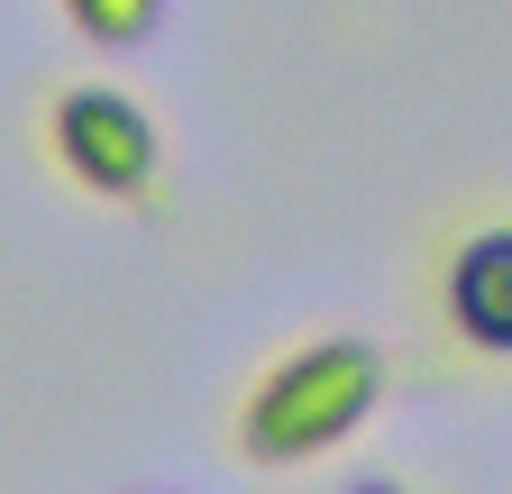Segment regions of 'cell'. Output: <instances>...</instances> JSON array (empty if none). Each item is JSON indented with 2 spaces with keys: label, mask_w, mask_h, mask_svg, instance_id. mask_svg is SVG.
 <instances>
[{
  "label": "cell",
  "mask_w": 512,
  "mask_h": 494,
  "mask_svg": "<svg viewBox=\"0 0 512 494\" xmlns=\"http://www.w3.org/2000/svg\"><path fill=\"white\" fill-rule=\"evenodd\" d=\"M64 19H74V37L128 55V46H147L156 19H165V0H64Z\"/></svg>",
  "instance_id": "4"
},
{
  "label": "cell",
  "mask_w": 512,
  "mask_h": 494,
  "mask_svg": "<svg viewBox=\"0 0 512 494\" xmlns=\"http://www.w3.org/2000/svg\"><path fill=\"white\" fill-rule=\"evenodd\" d=\"M46 147H55L64 183H83L92 202H147V183L165 165L156 110L119 83H64L46 101Z\"/></svg>",
  "instance_id": "2"
},
{
  "label": "cell",
  "mask_w": 512,
  "mask_h": 494,
  "mask_svg": "<svg viewBox=\"0 0 512 494\" xmlns=\"http://www.w3.org/2000/svg\"><path fill=\"white\" fill-rule=\"evenodd\" d=\"M439 312L476 357H512V220H485V229H467L448 247Z\"/></svg>",
  "instance_id": "3"
},
{
  "label": "cell",
  "mask_w": 512,
  "mask_h": 494,
  "mask_svg": "<svg viewBox=\"0 0 512 494\" xmlns=\"http://www.w3.org/2000/svg\"><path fill=\"white\" fill-rule=\"evenodd\" d=\"M375 403H384V348L375 339H348V330L302 339V348H284L266 376L247 385V403H238V449L256 467L330 458V449H348L357 430L375 421Z\"/></svg>",
  "instance_id": "1"
}]
</instances>
